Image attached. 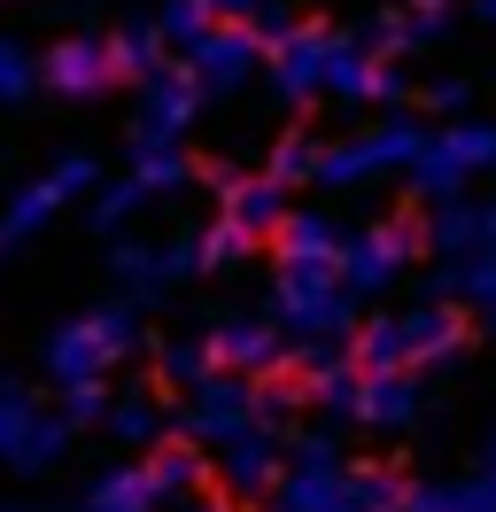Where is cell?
Returning a JSON list of instances; mask_svg holds the SVG:
<instances>
[{
  "mask_svg": "<svg viewBox=\"0 0 496 512\" xmlns=\"http://www.w3.org/2000/svg\"><path fill=\"white\" fill-rule=\"evenodd\" d=\"M279 474H287V435H272V427H248V435H233L217 450V481H225L233 505L241 497H272Z\"/></svg>",
  "mask_w": 496,
  "mask_h": 512,
  "instance_id": "obj_16",
  "label": "cell"
},
{
  "mask_svg": "<svg viewBox=\"0 0 496 512\" xmlns=\"http://www.w3.org/2000/svg\"><path fill=\"white\" fill-rule=\"evenodd\" d=\"M132 210H148V194L132 187V179H117V187L93 194V225H101V233H124V225H132Z\"/></svg>",
  "mask_w": 496,
  "mask_h": 512,
  "instance_id": "obj_37",
  "label": "cell"
},
{
  "mask_svg": "<svg viewBox=\"0 0 496 512\" xmlns=\"http://www.w3.org/2000/svg\"><path fill=\"white\" fill-rule=\"evenodd\" d=\"M318 156H326V140L287 132V140L272 148V163H264V179H279V187H303V179H318Z\"/></svg>",
  "mask_w": 496,
  "mask_h": 512,
  "instance_id": "obj_33",
  "label": "cell"
},
{
  "mask_svg": "<svg viewBox=\"0 0 496 512\" xmlns=\"http://www.w3.org/2000/svg\"><path fill=\"white\" fill-rule=\"evenodd\" d=\"M217 373V357H210V334H194V342H163L155 350V381L163 388H179V396H194V388Z\"/></svg>",
  "mask_w": 496,
  "mask_h": 512,
  "instance_id": "obj_30",
  "label": "cell"
},
{
  "mask_svg": "<svg viewBox=\"0 0 496 512\" xmlns=\"http://www.w3.org/2000/svg\"><path fill=\"white\" fill-rule=\"evenodd\" d=\"M39 86H55L62 101H93V94H109L117 86V63H109V39H55L47 55H39Z\"/></svg>",
  "mask_w": 496,
  "mask_h": 512,
  "instance_id": "obj_17",
  "label": "cell"
},
{
  "mask_svg": "<svg viewBox=\"0 0 496 512\" xmlns=\"http://www.w3.org/2000/svg\"><path fill=\"white\" fill-rule=\"evenodd\" d=\"M458 303L473 311L481 326H496V256H465L458 272Z\"/></svg>",
  "mask_w": 496,
  "mask_h": 512,
  "instance_id": "obj_35",
  "label": "cell"
},
{
  "mask_svg": "<svg viewBox=\"0 0 496 512\" xmlns=\"http://www.w3.org/2000/svg\"><path fill=\"white\" fill-rule=\"evenodd\" d=\"M450 39V8H380L365 24V47L388 63V55H419V47H442Z\"/></svg>",
  "mask_w": 496,
  "mask_h": 512,
  "instance_id": "obj_20",
  "label": "cell"
},
{
  "mask_svg": "<svg viewBox=\"0 0 496 512\" xmlns=\"http://www.w3.org/2000/svg\"><path fill=\"white\" fill-rule=\"evenodd\" d=\"M31 86H39V55L16 32H0V101L16 109V101H31Z\"/></svg>",
  "mask_w": 496,
  "mask_h": 512,
  "instance_id": "obj_34",
  "label": "cell"
},
{
  "mask_svg": "<svg viewBox=\"0 0 496 512\" xmlns=\"http://www.w3.org/2000/svg\"><path fill=\"white\" fill-rule=\"evenodd\" d=\"M419 233H427V249L442 256V264H465V256H481V202H434L427 218H419Z\"/></svg>",
  "mask_w": 496,
  "mask_h": 512,
  "instance_id": "obj_25",
  "label": "cell"
},
{
  "mask_svg": "<svg viewBox=\"0 0 496 512\" xmlns=\"http://www.w3.org/2000/svg\"><path fill=\"white\" fill-rule=\"evenodd\" d=\"M334 512H403V474L396 466H349Z\"/></svg>",
  "mask_w": 496,
  "mask_h": 512,
  "instance_id": "obj_29",
  "label": "cell"
},
{
  "mask_svg": "<svg viewBox=\"0 0 496 512\" xmlns=\"http://www.w3.org/2000/svg\"><path fill=\"white\" fill-rule=\"evenodd\" d=\"M473 16H481V24L496 32V0H473Z\"/></svg>",
  "mask_w": 496,
  "mask_h": 512,
  "instance_id": "obj_43",
  "label": "cell"
},
{
  "mask_svg": "<svg viewBox=\"0 0 496 512\" xmlns=\"http://www.w3.org/2000/svg\"><path fill=\"white\" fill-rule=\"evenodd\" d=\"M481 256H496V194L481 202Z\"/></svg>",
  "mask_w": 496,
  "mask_h": 512,
  "instance_id": "obj_41",
  "label": "cell"
},
{
  "mask_svg": "<svg viewBox=\"0 0 496 512\" xmlns=\"http://www.w3.org/2000/svg\"><path fill=\"white\" fill-rule=\"evenodd\" d=\"M140 474H148V497H155V505H194V489L210 481V458L171 435L163 450H148V458H140Z\"/></svg>",
  "mask_w": 496,
  "mask_h": 512,
  "instance_id": "obj_22",
  "label": "cell"
},
{
  "mask_svg": "<svg viewBox=\"0 0 496 512\" xmlns=\"http://www.w3.org/2000/svg\"><path fill=\"white\" fill-rule=\"evenodd\" d=\"M202 179L217 187V218L241 225L248 241H272L279 225H287V187H279V179H264V171H225V163H210Z\"/></svg>",
  "mask_w": 496,
  "mask_h": 512,
  "instance_id": "obj_13",
  "label": "cell"
},
{
  "mask_svg": "<svg viewBox=\"0 0 496 512\" xmlns=\"http://www.w3.org/2000/svg\"><path fill=\"white\" fill-rule=\"evenodd\" d=\"M210 357L217 373H241V381H272L287 365V334L272 319H217L210 326Z\"/></svg>",
  "mask_w": 496,
  "mask_h": 512,
  "instance_id": "obj_18",
  "label": "cell"
},
{
  "mask_svg": "<svg viewBox=\"0 0 496 512\" xmlns=\"http://www.w3.org/2000/svg\"><path fill=\"white\" fill-rule=\"evenodd\" d=\"M62 210V194H55V179H31V187H16L8 194V210H0V264L24 249L31 233H47V218Z\"/></svg>",
  "mask_w": 496,
  "mask_h": 512,
  "instance_id": "obj_26",
  "label": "cell"
},
{
  "mask_svg": "<svg viewBox=\"0 0 496 512\" xmlns=\"http://www.w3.org/2000/svg\"><path fill=\"white\" fill-rule=\"evenodd\" d=\"M248 249H256V241H248L241 225H225V218H210V225H202V272H233V264H241Z\"/></svg>",
  "mask_w": 496,
  "mask_h": 512,
  "instance_id": "obj_36",
  "label": "cell"
},
{
  "mask_svg": "<svg viewBox=\"0 0 496 512\" xmlns=\"http://www.w3.org/2000/svg\"><path fill=\"white\" fill-rule=\"evenodd\" d=\"M403 326V373H427V365H458L473 350V319H465V303H411L396 311Z\"/></svg>",
  "mask_w": 496,
  "mask_h": 512,
  "instance_id": "obj_12",
  "label": "cell"
},
{
  "mask_svg": "<svg viewBox=\"0 0 496 512\" xmlns=\"http://www.w3.org/2000/svg\"><path fill=\"white\" fill-rule=\"evenodd\" d=\"M496 171V125H473V117H458V125H442V132H427V148L411 156V194L419 202H458L465 194V179H489Z\"/></svg>",
  "mask_w": 496,
  "mask_h": 512,
  "instance_id": "obj_3",
  "label": "cell"
},
{
  "mask_svg": "<svg viewBox=\"0 0 496 512\" xmlns=\"http://www.w3.org/2000/svg\"><path fill=\"white\" fill-rule=\"evenodd\" d=\"M341 218H326V210H287V225L272 233L279 264H318V272H341Z\"/></svg>",
  "mask_w": 496,
  "mask_h": 512,
  "instance_id": "obj_21",
  "label": "cell"
},
{
  "mask_svg": "<svg viewBox=\"0 0 496 512\" xmlns=\"http://www.w3.org/2000/svg\"><path fill=\"white\" fill-rule=\"evenodd\" d=\"M434 109V117H450V125H458V109L465 101H473V86H465V78H442V86H427V94H419Z\"/></svg>",
  "mask_w": 496,
  "mask_h": 512,
  "instance_id": "obj_40",
  "label": "cell"
},
{
  "mask_svg": "<svg viewBox=\"0 0 496 512\" xmlns=\"http://www.w3.org/2000/svg\"><path fill=\"white\" fill-rule=\"evenodd\" d=\"M132 187L148 194H179L186 179H194V163H186V140H132V171H124Z\"/></svg>",
  "mask_w": 496,
  "mask_h": 512,
  "instance_id": "obj_27",
  "label": "cell"
},
{
  "mask_svg": "<svg viewBox=\"0 0 496 512\" xmlns=\"http://www.w3.org/2000/svg\"><path fill=\"white\" fill-rule=\"evenodd\" d=\"M403 8H450V0H403Z\"/></svg>",
  "mask_w": 496,
  "mask_h": 512,
  "instance_id": "obj_44",
  "label": "cell"
},
{
  "mask_svg": "<svg viewBox=\"0 0 496 512\" xmlns=\"http://www.w3.org/2000/svg\"><path fill=\"white\" fill-rule=\"evenodd\" d=\"M78 512H155L148 474H140V466H109V474L86 489V505H78Z\"/></svg>",
  "mask_w": 496,
  "mask_h": 512,
  "instance_id": "obj_32",
  "label": "cell"
},
{
  "mask_svg": "<svg viewBox=\"0 0 496 512\" xmlns=\"http://www.w3.org/2000/svg\"><path fill=\"white\" fill-rule=\"evenodd\" d=\"M248 427H264V381H241V373H210L179 404V443L194 450H225Z\"/></svg>",
  "mask_w": 496,
  "mask_h": 512,
  "instance_id": "obj_5",
  "label": "cell"
},
{
  "mask_svg": "<svg viewBox=\"0 0 496 512\" xmlns=\"http://www.w3.org/2000/svg\"><path fill=\"white\" fill-rule=\"evenodd\" d=\"M427 249V233H419V218H380V225H357L349 241H341V288L357 295H380L396 288L403 272H411V256Z\"/></svg>",
  "mask_w": 496,
  "mask_h": 512,
  "instance_id": "obj_6",
  "label": "cell"
},
{
  "mask_svg": "<svg viewBox=\"0 0 496 512\" xmlns=\"http://www.w3.org/2000/svg\"><path fill=\"white\" fill-rule=\"evenodd\" d=\"M155 32H163V47L194 55V47L217 32V8L210 0H163V8H155Z\"/></svg>",
  "mask_w": 496,
  "mask_h": 512,
  "instance_id": "obj_31",
  "label": "cell"
},
{
  "mask_svg": "<svg viewBox=\"0 0 496 512\" xmlns=\"http://www.w3.org/2000/svg\"><path fill=\"white\" fill-rule=\"evenodd\" d=\"M124 350H140V303H101L86 319H70L47 334V381L55 388H86L101 381Z\"/></svg>",
  "mask_w": 496,
  "mask_h": 512,
  "instance_id": "obj_2",
  "label": "cell"
},
{
  "mask_svg": "<svg viewBox=\"0 0 496 512\" xmlns=\"http://www.w3.org/2000/svg\"><path fill=\"white\" fill-rule=\"evenodd\" d=\"M47 179H55L62 202H78V194H101V163H93L86 148H70V156H55V171H47Z\"/></svg>",
  "mask_w": 496,
  "mask_h": 512,
  "instance_id": "obj_38",
  "label": "cell"
},
{
  "mask_svg": "<svg viewBox=\"0 0 496 512\" xmlns=\"http://www.w3.org/2000/svg\"><path fill=\"white\" fill-rule=\"evenodd\" d=\"M109 404H117V396H109L101 381L62 388V427H70V435H78V427H101V419H109Z\"/></svg>",
  "mask_w": 496,
  "mask_h": 512,
  "instance_id": "obj_39",
  "label": "cell"
},
{
  "mask_svg": "<svg viewBox=\"0 0 496 512\" xmlns=\"http://www.w3.org/2000/svg\"><path fill=\"white\" fill-rule=\"evenodd\" d=\"M326 55H334V32H326V24H287V32L264 47L272 94L287 101V109H310V94H326Z\"/></svg>",
  "mask_w": 496,
  "mask_h": 512,
  "instance_id": "obj_11",
  "label": "cell"
},
{
  "mask_svg": "<svg viewBox=\"0 0 496 512\" xmlns=\"http://www.w3.org/2000/svg\"><path fill=\"white\" fill-rule=\"evenodd\" d=\"M326 94L349 101V109H403L411 86H403L396 63H380L365 47V32H334V55H326Z\"/></svg>",
  "mask_w": 496,
  "mask_h": 512,
  "instance_id": "obj_8",
  "label": "cell"
},
{
  "mask_svg": "<svg viewBox=\"0 0 496 512\" xmlns=\"http://www.w3.org/2000/svg\"><path fill=\"white\" fill-rule=\"evenodd\" d=\"M341 474H349V458H341L334 435H287V474L264 497V512H334Z\"/></svg>",
  "mask_w": 496,
  "mask_h": 512,
  "instance_id": "obj_7",
  "label": "cell"
},
{
  "mask_svg": "<svg viewBox=\"0 0 496 512\" xmlns=\"http://www.w3.org/2000/svg\"><path fill=\"white\" fill-rule=\"evenodd\" d=\"M186 512H241V505H233V497H194Z\"/></svg>",
  "mask_w": 496,
  "mask_h": 512,
  "instance_id": "obj_42",
  "label": "cell"
},
{
  "mask_svg": "<svg viewBox=\"0 0 496 512\" xmlns=\"http://www.w3.org/2000/svg\"><path fill=\"white\" fill-rule=\"evenodd\" d=\"M411 419H419V373H365V388H357V427L403 435Z\"/></svg>",
  "mask_w": 496,
  "mask_h": 512,
  "instance_id": "obj_23",
  "label": "cell"
},
{
  "mask_svg": "<svg viewBox=\"0 0 496 512\" xmlns=\"http://www.w3.org/2000/svg\"><path fill=\"white\" fill-rule=\"evenodd\" d=\"M403 512H496V427L481 435V450H473L465 474L403 481Z\"/></svg>",
  "mask_w": 496,
  "mask_h": 512,
  "instance_id": "obj_14",
  "label": "cell"
},
{
  "mask_svg": "<svg viewBox=\"0 0 496 512\" xmlns=\"http://www.w3.org/2000/svg\"><path fill=\"white\" fill-rule=\"evenodd\" d=\"M62 450H70V427H62V412L31 404L24 388H0V458H8L16 474H47Z\"/></svg>",
  "mask_w": 496,
  "mask_h": 512,
  "instance_id": "obj_9",
  "label": "cell"
},
{
  "mask_svg": "<svg viewBox=\"0 0 496 512\" xmlns=\"http://www.w3.org/2000/svg\"><path fill=\"white\" fill-rule=\"evenodd\" d=\"M202 272V233H171V241H124L117 249V280L132 288V303H155L179 280Z\"/></svg>",
  "mask_w": 496,
  "mask_h": 512,
  "instance_id": "obj_10",
  "label": "cell"
},
{
  "mask_svg": "<svg viewBox=\"0 0 496 512\" xmlns=\"http://www.w3.org/2000/svg\"><path fill=\"white\" fill-rule=\"evenodd\" d=\"M186 70H194L202 94H233V86H248V78L264 70V32H256V24H217V32L186 55Z\"/></svg>",
  "mask_w": 496,
  "mask_h": 512,
  "instance_id": "obj_15",
  "label": "cell"
},
{
  "mask_svg": "<svg viewBox=\"0 0 496 512\" xmlns=\"http://www.w3.org/2000/svg\"><path fill=\"white\" fill-rule=\"evenodd\" d=\"M202 86H194V70L171 63L163 78H148L140 86V125H132V140H186V125L202 117Z\"/></svg>",
  "mask_w": 496,
  "mask_h": 512,
  "instance_id": "obj_19",
  "label": "cell"
},
{
  "mask_svg": "<svg viewBox=\"0 0 496 512\" xmlns=\"http://www.w3.org/2000/svg\"><path fill=\"white\" fill-rule=\"evenodd\" d=\"M117 443H132V450H163L171 435H179V419L155 404V388H124L117 404H109V419H101Z\"/></svg>",
  "mask_w": 496,
  "mask_h": 512,
  "instance_id": "obj_24",
  "label": "cell"
},
{
  "mask_svg": "<svg viewBox=\"0 0 496 512\" xmlns=\"http://www.w3.org/2000/svg\"><path fill=\"white\" fill-rule=\"evenodd\" d=\"M427 148V132L411 125V117H388V125L357 132V140H334L326 156H318V179L310 187H372V179H388V171H411V156Z\"/></svg>",
  "mask_w": 496,
  "mask_h": 512,
  "instance_id": "obj_4",
  "label": "cell"
},
{
  "mask_svg": "<svg viewBox=\"0 0 496 512\" xmlns=\"http://www.w3.org/2000/svg\"><path fill=\"white\" fill-rule=\"evenodd\" d=\"M0 512H24V505H0Z\"/></svg>",
  "mask_w": 496,
  "mask_h": 512,
  "instance_id": "obj_45",
  "label": "cell"
},
{
  "mask_svg": "<svg viewBox=\"0 0 496 512\" xmlns=\"http://www.w3.org/2000/svg\"><path fill=\"white\" fill-rule=\"evenodd\" d=\"M272 326L287 334V350H349V342H357V295L341 288V272L279 264V280H272Z\"/></svg>",
  "mask_w": 496,
  "mask_h": 512,
  "instance_id": "obj_1",
  "label": "cell"
},
{
  "mask_svg": "<svg viewBox=\"0 0 496 512\" xmlns=\"http://www.w3.org/2000/svg\"><path fill=\"white\" fill-rule=\"evenodd\" d=\"M109 63H117V78L148 86V78H163V70H171V47H163V32H155V24H124V32L109 39Z\"/></svg>",
  "mask_w": 496,
  "mask_h": 512,
  "instance_id": "obj_28",
  "label": "cell"
}]
</instances>
